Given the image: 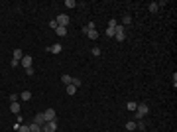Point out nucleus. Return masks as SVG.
Masks as SVG:
<instances>
[{"mask_svg":"<svg viewBox=\"0 0 177 132\" xmlns=\"http://www.w3.org/2000/svg\"><path fill=\"white\" fill-rule=\"evenodd\" d=\"M55 130H57V120H49L42 126V132H55Z\"/></svg>","mask_w":177,"mask_h":132,"instance_id":"3","label":"nucleus"},{"mask_svg":"<svg viewBox=\"0 0 177 132\" xmlns=\"http://www.w3.org/2000/svg\"><path fill=\"white\" fill-rule=\"evenodd\" d=\"M33 124H39V126H44L45 124V116H44V112H37V114H35V116H33Z\"/></svg>","mask_w":177,"mask_h":132,"instance_id":"7","label":"nucleus"},{"mask_svg":"<svg viewBox=\"0 0 177 132\" xmlns=\"http://www.w3.org/2000/svg\"><path fill=\"white\" fill-rule=\"evenodd\" d=\"M75 93H77V87H75V85H67V95H69V97L75 95Z\"/></svg>","mask_w":177,"mask_h":132,"instance_id":"17","label":"nucleus"},{"mask_svg":"<svg viewBox=\"0 0 177 132\" xmlns=\"http://www.w3.org/2000/svg\"><path fill=\"white\" fill-rule=\"evenodd\" d=\"M136 107H138V103H136V101H128V103H126V109L130 110V112H134Z\"/></svg>","mask_w":177,"mask_h":132,"instance_id":"13","label":"nucleus"},{"mask_svg":"<svg viewBox=\"0 0 177 132\" xmlns=\"http://www.w3.org/2000/svg\"><path fill=\"white\" fill-rule=\"evenodd\" d=\"M45 51H47V53H61V51H63V45H61V44L47 45V47H45Z\"/></svg>","mask_w":177,"mask_h":132,"instance_id":"5","label":"nucleus"},{"mask_svg":"<svg viewBox=\"0 0 177 132\" xmlns=\"http://www.w3.org/2000/svg\"><path fill=\"white\" fill-rule=\"evenodd\" d=\"M49 28H53V30H57V22H55V20H51V22H49Z\"/></svg>","mask_w":177,"mask_h":132,"instance_id":"31","label":"nucleus"},{"mask_svg":"<svg viewBox=\"0 0 177 132\" xmlns=\"http://www.w3.org/2000/svg\"><path fill=\"white\" fill-rule=\"evenodd\" d=\"M55 34L59 36V38H65V36H67V28H63V26H57Z\"/></svg>","mask_w":177,"mask_h":132,"instance_id":"11","label":"nucleus"},{"mask_svg":"<svg viewBox=\"0 0 177 132\" xmlns=\"http://www.w3.org/2000/svg\"><path fill=\"white\" fill-rule=\"evenodd\" d=\"M71 81H73L71 75H61V83H63V85H71Z\"/></svg>","mask_w":177,"mask_h":132,"instance_id":"15","label":"nucleus"},{"mask_svg":"<svg viewBox=\"0 0 177 132\" xmlns=\"http://www.w3.org/2000/svg\"><path fill=\"white\" fill-rule=\"evenodd\" d=\"M114 30H116V28H106V36H108V38H114Z\"/></svg>","mask_w":177,"mask_h":132,"instance_id":"24","label":"nucleus"},{"mask_svg":"<svg viewBox=\"0 0 177 132\" xmlns=\"http://www.w3.org/2000/svg\"><path fill=\"white\" fill-rule=\"evenodd\" d=\"M148 10L152 12V14H155V12L159 10V4H157V2H150V4H148Z\"/></svg>","mask_w":177,"mask_h":132,"instance_id":"10","label":"nucleus"},{"mask_svg":"<svg viewBox=\"0 0 177 132\" xmlns=\"http://www.w3.org/2000/svg\"><path fill=\"white\" fill-rule=\"evenodd\" d=\"M136 128L144 132V130H146V124H144V120H138V122H136Z\"/></svg>","mask_w":177,"mask_h":132,"instance_id":"21","label":"nucleus"},{"mask_svg":"<svg viewBox=\"0 0 177 132\" xmlns=\"http://www.w3.org/2000/svg\"><path fill=\"white\" fill-rule=\"evenodd\" d=\"M26 75H30V77H32V75H33V67H28V69H26Z\"/></svg>","mask_w":177,"mask_h":132,"instance_id":"29","label":"nucleus"},{"mask_svg":"<svg viewBox=\"0 0 177 132\" xmlns=\"http://www.w3.org/2000/svg\"><path fill=\"white\" fill-rule=\"evenodd\" d=\"M126 130H136V122L128 120V122H126Z\"/></svg>","mask_w":177,"mask_h":132,"instance_id":"20","label":"nucleus"},{"mask_svg":"<svg viewBox=\"0 0 177 132\" xmlns=\"http://www.w3.org/2000/svg\"><path fill=\"white\" fill-rule=\"evenodd\" d=\"M18 132H30V124H22V126H20V130Z\"/></svg>","mask_w":177,"mask_h":132,"instance_id":"25","label":"nucleus"},{"mask_svg":"<svg viewBox=\"0 0 177 132\" xmlns=\"http://www.w3.org/2000/svg\"><path fill=\"white\" fill-rule=\"evenodd\" d=\"M114 40H116V42H124V40H126V36H124V26H122V24H118L116 30H114Z\"/></svg>","mask_w":177,"mask_h":132,"instance_id":"2","label":"nucleus"},{"mask_svg":"<svg viewBox=\"0 0 177 132\" xmlns=\"http://www.w3.org/2000/svg\"><path fill=\"white\" fill-rule=\"evenodd\" d=\"M128 24H132V18H130V14H124V18H122V26H128Z\"/></svg>","mask_w":177,"mask_h":132,"instance_id":"16","label":"nucleus"},{"mask_svg":"<svg viewBox=\"0 0 177 132\" xmlns=\"http://www.w3.org/2000/svg\"><path fill=\"white\" fill-rule=\"evenodd\" d=\"M10 65H12V67H20V61H16V59H12V61H10Z\"/></svg>","mask_w":177,"mask_h":132,"instance_id":"30","label":"nucleus"},{"mask_svg":"<svg viewBox=\"0 0 177 132\" xmlns=\"http://www.w3.org/2000/svg\"><path fill=\"white\" fill-rule=\"evenodd\" d=\"M91 53L95 55V57H99V55H100V47H97V45H95V47L91 49Z\"/></svg>","mask_w":177,"mask_h":132,"instance_id":"22","label":"nucleus"},{"mask_svg":"<svg viewBox=\"0 0 177 132\" xmlns=\"http://www.w3.org/2000/svg\"><path fill=\"white\" fill-rule=\"evenodd\" d=\"M10 110L14 114H20V103H10Z\"/></svg>","mask_w":177,"mask_h":132,"instance_id":"12","label":"nucleus"},{"mask_svg":"<svg viewBox=\"0 0 177 132\" xmlns=\"http://www.w3.org/2000/svg\"><path fill=\"white\" fill-rule=\"evenodd\" d=\"M20 97H22V101H30V99H32V91H24Z\"/></svg>","mask_w":177,"mask_h":132,"instance_id":"18","label":"nucleus"},{"mask_svg":"<svg viewBox=\"0 0 177 132\" xmlns=\"http://www.w3.org/2000/svg\"><path fill=\"white\" fill-rule=\"evenodd\" d=\"M24 51L22 49H14V57H12V59H16V61H22V57H24Z\"/></svg>","mask_w":177,"mask_h":132,"instance_id":"9","label":"nucleus"},{"mask_svg":"<svg viewBox=\"0 0 177 132\" xmlns=\"http://www.w3.org/2000/svg\"><path fill=\"white\" fill-rule=\"evenodd\" d=\"M65 6H67V8H75V6H77V2H75V0H67Z\"/></svg>","mask_w":177,"mask_h":132,"instance_id":"23","label":"nucleus"},{"mask_svg":"<svg viewBox=\"0 0 177 132\" xmlns=\"http://www.w3.org/2000/svg\"><path fill=\"white\" fill-rule=\"evenodd\" d=\"M20 65H22L24 69L32 67V55H24V57H22V61H20Z\"/></svg>","mask_w":177,"mask_h":132,"instance_id":"8","label":"nucleus"},{"mask_svg":"<svg viewBox=\"0 0 177 132\" xmlns=\"http://www.w3.org/2000/svg\"><path fill=\"white\" fill-rule=\"evenodd\" d=\"M30 132H42V126H39V124H30Z\"/></svg>","mask_w":177,"mask_h":132,"instance_id":"19","label":"nucleus"},{"mask_svg":"<svg viewBox=\"0 0 177 132\" xmlns=\"http://www.w3.org/2000/svg\"><path fill=\"white\" fill-rule=\"evenodd\" d=\"M55 22H57V26L67 28V26H69V16H67V14H59V16L55 18Z\"/></svg>","mask_w":177,"mask_h":132,"instance_id":"4","label":"nucleus"},{"mask_svg":"<svg viewBox=\"0 0 177 132\" xmlns=\"http://www.w3.org/2000/svg\"><path fill=\"white\" fill-rule=\"evenodd\" d=\"M116 26H118L116 20H110V22H108V28H116Z\"/></svg>","mask_w":177,"mask_h":132,"instance_id":"28","label":"nucleus"},{"mask_svg":"<svg viewBox=\"0 0 177 132\" xmlns=\"http://www.w3.org/2000/svg\"><path fill=\"white\" fill-rule=\"evenodd\" d=\"M148 112H150V107H148L146 103H140V105L136 107V110H134V116H136L138 120H142V118H144Z\"/></svg>","mask_w":177,"mask_h":132,"instance_id":"1","label":"nucleus"},{"mask_svg":"<svg viewBox=\"0 0 177 132\" xmlns=\"http://www.w3.org/2000/svg\"><path fill=\"white\" fill-rule=\"evenodd\" d=\"M71 85H75V87L79 89V85H81V79H77V77H75L73 81H71Z\"/></svg>","mask_w":177,"mask_h":132,"instance_id":"27","label":"nucleus"},{"mask_svg":"<svg viewBox=\"0 0 177 132\" xmlns=\"http://www.w3.org/2000/svg\"><path fill=\"white\" fill-rule=\"evenodd\" d=\"M44 116H45V122H49V120H55L57 118V114H55V109H47L44 112Z\"/></svg>","mask_w":177,"mask_h":132,"instance_id":"6","label":"nucleus"},{"mask_svg":"<svg viewBox=\"0 0 177 132\" xmlns=\"http://www.w3.org/2000/svg\"><path fill=\"white\" fill-rule=\"evenodd\" d=\"M18 99H20V97H18L16 93H12V95H10V103H18Z\"/></svg>","mask_w":177,"mask_h":132,"instance_id":"26","label":"nucleus"},{"mask_svg":"<svg viewBox=\"0 0 177 132\" xmlns=\"http://www.w3.org/2000/svg\"><path fill=\"white\" fill-rule=\"evenodd\" d=\"M87 38H88V40H97V38H99V32H97V30H88Z\"/></svg>","mask_w":177,"mask_h":132,"instance_id":"14","label":"nucleus"}]
</instances>
